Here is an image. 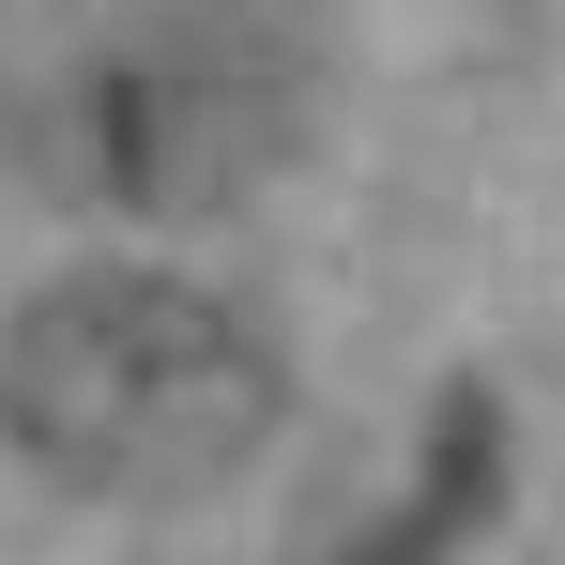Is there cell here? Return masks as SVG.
Masks as SVG:
<instances>
[{"label":"cell","mask_w":565,"mask_h":565,"mask_svg":"<svg viewBox=\"0 0 565 565\" xmlns=\"http://www.w3.org/2000/svg\"><path fill=\"white\" fill-rule=\"evenodd\" d=\"M276 413V337L169 260H77L0 321V444L62 489H214Z\"/></svg>","instance_id":"1"},{"label":"cell","mask_w":565,"mask_h":565,"mask_svg":"<svg viewBox=\"0 0 565 565\" xmlns=\"http://www.w3.org/2000/svg\"><path fill=\"white\" fill-rule=\"evenodd\" d=\"M473 504H489V397H444V444H428V489L397 504L367 535V565H444V535H459Z\"/></svg>","instance_id":"2"}]
</instances>
